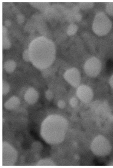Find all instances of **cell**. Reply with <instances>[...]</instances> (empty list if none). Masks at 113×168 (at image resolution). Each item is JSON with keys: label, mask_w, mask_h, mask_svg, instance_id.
<instances>
[{"label": "cell", "mask_w": 113, "mask_h": 168, "mask_svg": "<svg viewBox=\"0 0 113 168\" xmlns=\"http://www.w3.org/2000/svg\"><path fill=\"white\" fill-rule=\"evenodd\" d=\"M78 29V27L77 25L72 23L68 27L67 33L69 36H72L76 33L77 32Z\"/></svg>", "instance_id": "5bb4252c"}, {"label": "cell", "mask_w": 113, "mask_h": 168, "mask_svg": "<svg viewBox=\"0 0 113 168\" xmlns=\"http://www.w3.org/2000/svg\"><path fill=\"white\" fill-rule=\"evenodd\" d=\"M20 104V100L18 97L13 96L7 100L5 104V107L7 109H13L17 108Z\"/></svg>", "instance_id": "30bf717a"}, {"label": "cell", "mask_w": 113, "mask_h": 168, "mask_svg": "<svg viewBox=\"0 0 113 168\" xmlns=\"http://www.w3.org/2000/svg\"><path fill=\"white\" fill-rule=\"evenodd\" d=\"M102 64L100 61L97 57L90 58L85 63L84 69L88 76L92 77H96L101 70Z\"/></svg>", "instance_id": "8992f818"}, {"label": "cell", "mask_w": 113, "mask_h": 168, "mask_svg": "<svg viewBox=\"0 0 113 168\" xmlns=\"http://www.w3.org/2000/svg\"><path fill=\"white\" fill-rule=\"evenodd\" d=\"M7 29L6 26H3V35H5V34H7Z\"/></svg>", "instance_id": "4316f807"}, {"label": "cell", "mask_w": 113, "mask_h": 168, "mask_svg": "<svg viewBox=\"0 0 113 168\" xmlns=\"http://www.w3.org/2000/svg\"><path fill=\"white\" fill-rule=\"evenodd\" d=\"M10 90V87L8 83L6 81L3 82V94L6 95Z\"/></svg>", "instance_id": "ac0fdd59"}, {"label": "cell", "mask_w": 113, "mask_h": 168, "mask_svg": "<svg viewBox=\"0 0 113 168\" xmlns=\"http://www.w3.org/2000/svg\"><path fill=\"white\" fill-rule=\"evenodd\" d=\"M16 20L19 24H22L25 21V17L22 14H19L16 16Z\"/></svg>", "instance_id": "ffe728a7"}, {"label": "cell", "mask_w": 113, "mask_h": 168, "mask_svg": "<svg viewBox=\"0 0 113 168\" xmlns=\"http://www.w3.org/2000/svg\"><path fill=\"white\" fill-rule=\"evenodd\" d=\"M23 58L24 60L26 62L30 61V56L29 53V51L28 50L26 49V50L24 51L23 54Z\"/></svg>", "instance_id": "d6986e66"}, {"label": "cell", "mask_w": 113, "mask_h": 168, "mask_svg": "<svg viewBox=\"0 0 113 168\" xmlns=\"http://www.w3.org/2000/svg\"><path fill=\"white\" fill-rule=\"evenodd\" d=\"M112 26V24L111 20L105 13L100 12L95 15L92 29L96 35L103 36L110 32Z\"/></svg>", "instance_id": "3957f363"}, {"label": "cell", "mask_w": 113, "mask_h": 168, "mask_svg": "<svg viewBox=\"0 0 113 168\" xmlns=\"http://www.w3.org/2000/svg\"><path fill=\"white\" fill-rule=\"evenodd\" d=\"M80 7L78 6H75L72 9V11L74 13H78L79 11H80Z\"/></svg>", "instance_id": "d4e9b609"}, {"label": "cell", "mask_w": 113, "mask_h": 168, "mask_svg": "<svg viewBox=\"0 0 113 168\" xmlns=\"http://www.w3.org/2000/svg\"><path fill=\"white\" fill-rule=\"evenodd\" d=\"M78 103V100L76 98L73 97L71 98L70 101V105L72 108H75L77 106Z\"/></svg>", "instance_id": "44dd1931"}, {"label": "cell", "mask_w": 113, "mask_h": 168, "mask_svg": "<svg viewBox=\"0 0 113 168\" xmlns=\"http://www.w3.org/2000/svg\"><path fill=\"white\" fill-rule=\"evenodd\" d=\"M11 46V44L7 36H3V47L4 49H8Z\"/></svg>", "instance_id": "2e32d148"}, {"label": "cell", "mask_w": 113, "mask_h": 168, "mask_svg": "<svg viewBox=\"0 0 113 168\" xmlns=\"http://www.w3.org/2000/svg\"><path fill=\"white\" fill-rule=\"evenodd\" d=\"M92 152L98 156L107 155L111 150L110 142L107 139L102 136L95 137L91 145Z\"/></svg>", "instance_id": "277c9868"}, {"label": "cell", "mask_w": 113, "mask_h": 168, "mask_svg": "<svg viewBox=\"0 0 113 168\" xmlns=\"http://www.w3.org/2000/svg\"><path fill=\"white\" fill-rule=\"evenodd\" d=\"M39 95L38 92L34 88H28L25 96V101L30 104H33L38 101Z\"/></svg>", "instance_id": "9c48e42d"}, {"label": "cell", "mask_w": 113, "mask_h": 168, "mask_svg": "<svg viewBox=\"0 0 113 168\" xmlns=\"http://www.w3.org/2000/svg\"><path fill=\"white\" fill-rule=\"evenodd\" d=\"M82 15L80 13H77L75 15V21L80 22L82 20Z\"/></svg>", "instance_id": "cb8c5ba5"}, {"label": "cell", "mask_w": 113, "mask_h": 168, "mask_svg": "<svg viewBox=\"0 0 113 168\" xmlns=\"http://www.w3.org/2000/svg\"><path fill=\"white\" fill-rule=\"evenodd\" d=\"M57 105L59 108L61 109H63L65 107V102L63 100H59L58 102Z\"/></svg>", "instance_id": "603a6c76"}, {"label": "cell", "mask_w": 113, "mask_h": 168, "mask_svg": "<svg viewBox=\"0 0 113 168\" xmlns=\"http://www.w3.org/2000/svg\"><path fill=\"white\" fill-rule=\"evenodd\" d=\"M112 121H113V119H112Z\"/></svg>", "instance_id": "f1b7e54d"}, {"label": "cell", "mask_w": 113, "mask_h": 168, "mask_svg": "<svg viewBox=\"0 0 113 168\" xmlns=\"http://www.w3.org/2000/svg\"><path fill=\"white\" fill-rule=\"evenodd\" d=\"M109 84H110L111 87L113 89V75L111 77L110 80H109Z\"/></svg>", "instance_id": "83f0119b"}, {"label": "cell", "mask_w": 113, "mask_h": 168, "mask_svg": "<svg viewBox=\"0 0 113 168\" xmlns=\"http://www.w3.org/2000/svg\"><path fill=\"white\" fill-rule=\"evenodd\" d=\"M30 4L34 7L36 8L41 11H44L45 12L48 11L49 7V3H30Z\"/></svg>", "instance_id": "7c38bea8"}, {"label": "cell", "mask_w": 113, "mask_h": 168, "mask_svg": "<svg viewBox=\"0 0 113 168\" xmlns=\"http://www.w3.org/2000/svg\"><path fill=\"white\" fill-rule=\"evenodd\" d=\"M68 125L67 120L61 116L55 115L48 116L42 124V137L48 143H60L64 139Z\"/></svg>", "instance_id": "7a4b0ae2"}, {"label": "cell", "mask_w": 113, "mask_h": 168, "mask_svg": "<svg viewBox=\"0 0 113 168\" xmlns=\"http://www.w3.org/2000/svg\"><path fill=\"white\" fill-rule=\"evenodd\" d=\"M94 3L92 2H81L79 3V7L83 10H88L94 6Z\"/></svg>", "instance_id": "9a60e30c"}, {"label": "cell", "mask_w": 113, "mask_h": 168, "mask_svg": "<svg viewBox=\"0 0 113 168\" xmlns=\"http://www.w3.org/2000/svg\"><path fill=\"white\" fill-rule=\"evenodd\" d=\"M45 96L48 100H50L53 98V95L52 93L50 90H48L46 92Z\"/></svg>", "instance_id": "7402d4cb"}, {"label": "cell", "mask_w": 113, "mask_h": 168, "mask_svg": "<svg viewBox=\"0 0 113 168\" xmlns=\"http://www.w3.org/2000/svg\"><path fill=\"white\" fill-rule=\"evenodd\" d=\"M11 25V22L9 20H6L5 22V25L7 27L10 26Z\"/></svg>", "instance_id": "484cf974"}, {"label": "cell", "mask_w": 113, "mask_h": 168, "mask_svg": "<svg viewBox=\"0 0 113 168\" xmlns=\"http://www.w3.org/2000/svg\"><path fill=\"white\" fill-rule=\"evenodd\" d=\"M106 11L109 15L113 16V2L107 3L106 6Z\"/></svg>", "instance_id": "e0dca14e"}, {"label": "cell", "mask_w": 113, "mask_h": 168, "mask_svg": "<svg viewBox=\"0 0 113 168\" xmlns=\"http://www.w3.org/2000/svg\"><path fill=\"white\" fill-rule=\"evenodd\" d=\"M28 50L30 61L39 69L48 68L55 58L54 44L51 40L45 37H38L34 40Z\"/></svg>", "instance_id": "6da1fadb"}, {"label": "cell", "mask_w": 113, "mask_h": 168, "mask_svg": "<svg viewBox=\"0 0 113 168\" xmlns=\"http://www.w3.org/2000/svg\"><path fill=\"white\" fill-rule=\"evenodd\" d=\"M65 79L73 87H77L81 81V75L77 69H69L64 74Z\"/></svg>", "instance_id": "52a82bcc"}, {"label": "cell", "mask_w": 113, "mask_h": 168, "mask_svg": "<svg viewBox=\"0 0 113 168\" xmlns=\"http://www.w3.org/2000/svg\"><path fill=\"white\" fill-rule=\"evenodd\" d=\"M38 166H54V163L49 159H46L40 160L37 163Z\"/></svg>", "instance_id": "4fadbf2b"}, {"label": "cell", "mask_w": 113, "mask_h": 168, "mask_svg": "<svg viewBox=\"0 0 113 168\" xmlns=\"http://www.w3.org/2000/svg\"><path fill=\"white\" fill-rule=\"evenodd\" d=\"M16 67V63L13 60L7 61L4 64V69L5 71L8 73H11L15 70Z\"/></svg>", "instance_id": "8fae6325"}, {"label": "cell", "mask_w": 113, "mask_h": 168, "mask_svg": "<svg viewBox=\"0 0 113 168\" xmlns=\"http://www.w3.org/2000/svg\"><path fill=\"white\" fill-rule=\"evenodd\" d=\"M77 96L82 102H89L93 99V91L91 89L86 85H82L77 90Z\"/></svg>", "instance_id": "ba28073f"}, {"label": "cell", "mask_w": 113, "mask_h": 168, "mask_svg": "<svg viewBox=\"0 0 113 168\" xmlns=\"http://www.w3.org/2000/svg\"><path fill=\"white\" fill-rule=\"evenodd\" d=\"M2 153L3 166H10L15 164L17 159V152L14 148L7 142L3 143Z\"/></svg>", "instance_id": "5b68a950"}]
</instances>
